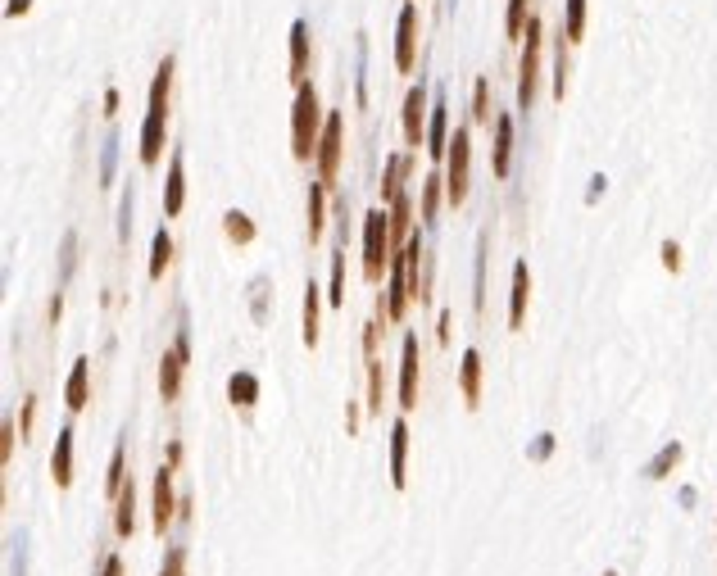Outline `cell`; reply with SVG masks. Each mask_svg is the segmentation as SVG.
<instances>
[{
    "label": "cell",
    "mask_w": 717,
    "mask_h": 576,
    "mask_svg": "<svg viewBox=\"0 0 717 576\" xmlns=\"http://www.w3.org/2000/svg\"><path fill=\"white\" fill-rule=\"evenodd\" d=\"M10 459H14V422L5 418V422H0V463L10 468Z\"/></svg>",
    "instance_id": "40"
},
{
    "label": "cell",
    "mask_w": 717,
    "mask_h": 576,
    "mask_svg": "<svg viewBox=\"0 0 717 576\" xmlns=\"http://www.w3.org/2000/svg\"><path fill=\"white\" fill-rule=\"evenodd\" d=\"M527 304H531V268H527V259H522V264L513 268V291H509V327L513 332L527 327Z\"/></svg>",
    "instance_id": "16"
},
{
    "label": "cell",
    "mask_w": 717,
    "mask_h": 576,
    "mask_svg": "<svg viewBox=\"0 0 717 576\" xmlns=\"http://www.w3.org/2000/svg\"><path fill=\"white\" fill-rule=\"evenodd\" d=\"M427 155H432L436 164H445V155H450V105H445V96L432 100V118H427Z\"/></svg>",
    "instance_id": "12"
},
{
    "label": "cell",
    "mask_w": 717,
    "mask_h": 576,
    "mask_svg": "<svg viewBox=\"0 0 717 576\" xmlns=\"http://www.w3.org/2000/svg\"><path fill=\"white\" fill-rule=\"evenodd\" d=\"M314 164H318V182L336 186L341 164H345V109H332V114H327V127H323V141H318Z\"/></svg>",
    "instance_id": "6"
},
{
    "label": "cell",
    "mask_w": 717,
    "mask_h": 576,
    "mask_svg": "<svg viewBox=\"0 0 717 576\" xmlns=\"http://www.w3.org/2000/svg\"><path fill=\"white\" fill-rule=\"evenodd\" d=\"M527 0H509V14H504V32H509V41H522V32H527Z\"/></svg>",
    "instance_id": "36"
},
{
    "label": "cell",
    "mask_w": 717,
    "mask_h": 576,
    "mask_svg": "<svg viewBox=\"0 0 717 576\" xmlns=\"http://www.w3.org/2000/svg\"><path fill=\"white\" fill-rule=\"evenodd\" d=\"M427 118H432V105H427V87L418 82V87H409V96H404V114H400V127H404L409 150L427 146Z\"/></svg>",
    "instance_id": "9"
},
{
    "label": "cell",
    "mask_w": 717,
    "mask_h": 576,
    "mask_svg": "<svg viewBox=\"0 0 717 576\" xmlns=\"http://www.w3.org/2000/svg\"><path fill=\"white\" fill-rule=\"evenodd\" d=\"M168 264H173V236H168V227H159L155 241H150V282H164Z\"/></svg>",
    "instance_id": "28"
},
{
    "label": "cell",
    "mask_w": 717,
    "mask_h": 576,
    "mask_svg": "<svg viewBox=\"0 0 717 576\" xmlns=\"http://www.w3.org/2000/svg\"><path fill=\"white\" fill-rule=\"evenodd\" d=\"M472 123H491V78H477L472 87Z\"/></svg>",
    "instance_id": "35"
},
{
    "label": "cell",
    "mask_w": 717,
    "mask_h": 576,
    "mask_svg": "<svg viewBox=\"0 0 717 576\" xmlns=\"http://www.w3.org/2000/svg\"><path fill=\"white\" fill-rule=\"evenodd\" d=\"M227 400H232L236 409H255L259 404V377L255 372H232V377H227Z\"/></svg>",
    "instance_id": "24"
},
{
    "label": "cell",
    "mask_w": 717,
    "mask_h": 576,
    "mask_svg": "<svg viewBox=\"0 0 717 576\" xmlns=\"http://www.w3.org/2000/svg\"><path fill=\"white\" fill-rule=\"evenodd\" d=\"M73 254H78V236L69 232V236H64V277H69V273H73V264H78Z\"/></svg>",
    "instance_id": "45"
},
{
    "label": "cell",
    "mask_w": 717,
    "mask_h": 576,
    "mask_svg": "<svg viewBox=\"0 0 717 576\" xmlns=\"http://www.w3.org/2000/svg\"><path fill=\"white\" fill-rule=\"evenodd\" d=\"M681 459H686V445H681V440H668V445H663V450L645 463V477H649V481H663L668 472H677Z\"/></svg>",
    "instance_id": "26"
},
{
    "label": "cell",
    "mask_w": 717,
    "mask_h": 576,
    "mask_svg": "<svg viewBox=\"0 0 717 576\" xmlns=\"http://www.w3.org/2000/svg\"><path fill=\"white\" fill-rule=\"evenodd\" d=\"M327 304L345 309V241H336L332 250V277H327Z\"/></svg>",
    "instance_id": "29"
},
{
    "label": "cell",
    "mask_w": 717,
    "mask_h": 576,
    "mask_svg": "<svg viewBox=\"0 0 717 576\" xmlns=\"http://www.w3.org/2000/svg\"><path fill=\"white\" fill-rule=\"evenodd\" d=\"M491 173L509 177L513 173V118L509 114H495V150H491Z\"/></svg>",
    "instance_id": "17"
},
{
    "label": "cell",
    "mask_w": 717,
    "mask_h": 576,
    "mask_svg": "<svg viewBox=\"0 0 717 576\" xmlns=\"http://www.w3.org/2000/svg\"><path fill=\"white\" fill-rule=\"evenodd\" d=\"M323 127H327V114H323V100H318L314 82L295 87V105H291V155H295V164L318 159Z\"/></svg>",
    "instance_id": "2"
},
{
    "label": "cell",
    "mask_w": 717,
    "mask_h": 576,
    "mask_svg": "<svg viewBox=\"0 0 717 576\" xmlns=\"http://www.w3.org/2000/svg\"><path fill=\"white\" fill-rule=\"evenodd\" d=\"M604 576H618V572H604Z\"/></svg>",
    "instance_id": "52"
},
{
    "label": "cell",
    "mask_w": 717,
    "mask_h": 576,
    "mask_svg": "<svg viewBox=\"0 0 717 576\" xmlns=\"http://www.w3.org/2000/svg\"><path fill=\"white\" fill-rule=\"evenodd\" d=\"M100 576H123V558H118V554H109L105 563H100Z\"/></svg>",
    "instance_id": "47"
},
{
    "label": "cell",
    "mask_w": 717,
    "mask_h": 576,
    "mask_svg": "<svg viewBox=\"0 0 717 576\" xmlns=\"http://www.w3.org/2000/svg\"><path fill=\"white\" fill-rule=\"evenodd\" d=\"M123 468H128V445H118L114 459H109V472H105V495L109 499H118L123 486H128V481H123Z\"/></svg>",
    "instance_id": "34"
},
{
    "label": "cell",
    "mask_w": 717,
    "mask_h": 576,
    "mask_svg": "<svg viewBox=\"0 0 717 576\" xmlns=\"http://www.w3.org/2000/svg\"><path fill=\"white\" fill-rule=\"evenodd\" d=\"M223 232L232 245H250L255 241V223H250V214H241V209H227L223 214Z\"/></svg>",
    "instance_id": "32"
},
{
    "label": "cell",
    "mask_w": 717,
    "mask_h": 576,
    "mask_svg": "<svg viewBox=\"0 0 717 576\" xmlns=\"http://www.w3.org/2000/svg\"><path fill=\"white\" fill-rule=\"evenodd\" d=\"M32 418H37V395H28V400H23V413H19V436L23 440L32 436Z\"/></svg>",
    "instance_id": "42"
},
{
    "label": "cell",
    "mask_w": 717,
    "mask_h": 576,
    "mask_svg": "<svg viewBox=\"0 0 717 576\" xmlns=\"http://www.w3.org/2000/svg\"><path fill=\"white\" fill-rule=\"evenodd\" d=\"M541 50H545V23L541 14L527 19L522 32V64H518V109L536 105V91H541Z\"/></svg>",
    "instance_id": "4"
},
{
    "label": "cell",
    "mask_w": 717,
    "mask_h": 576,
    "mask_svg": "<svg viewBox=\"0 0 717 576\" xmlns=\"http://www.w3.org/2000/svg\"><path fill=\"white\" fill-rule=\"evenodd\" d=\"M327 191H332V186L309 182V209H305V218H309V227H305L309 245L323 241V227H327Z\"/></svg>",
    "instance_id": "23"
},
{
    "label": "cell",
    "mask_w": 717,
    "mask_h": 576,
    "mask_svg": "<svg viewBox=\"0 0 717 576\" xmlns=\"http://www.w3.org/2000/svg\"><path fill=\"white\" fill-rule=\"evenodd\" d=\"M173 463H164V468L155 472V536L164 540V531L177 522V504L182 499H173Z\"/></svg>",
    "instance_id": "11"
},
{
    "label": "cell",
    "mask_w": 717,
    "mask_h": 576,
    "mask_svg": "<svg viewBox=\"0 0 717 576\" xmlns=\"http://www.w3.org/2000/svg\"><path fill=\"white\" fill-rule=\"evenodd\" d=\"M28 10H32V0H10V5H5V19H23Z\"/></svg>",
    "instance_id": "46"
},
{
    "label": "cell",
    "mask_w": 717,
    "mask_h": 576,
    "mask_svg": "<svg viewBox=\"0 0 717 576\" xmlns=\"http://www.w3.org/2000/svg\"><path fill=\"white\" fill-rule=\"evenodd\" d=\"M59 318H64V295H55V300H50V323H59Z\"/></svg>",
    "instance_id": "50"
},
{
    "label": "cell",
    "mask_w": 717,
    "mask_h": 576,
    "mask_svg": "<svg viewBox=\"0 0 717 576\" xmlns=\"http://www.w3.org/2000/svg\"><path fill=\"white\" fill-rule=\"evenodd\" d=\"M114 531H118L123 540L137 531V490H132V481L123 486V495L114 499Z\"/></svg>",
    "instance_id": "27"
},
{
    "label": "cell",
    "mask_w": 717,
    "mask_h": 576,
    "mask_svg": "<svg viewBox=\"0 0 717 576\" xmlns=\"http://www.w3.org/2000/svg\"><path fill=\"white\" fill-rule=\"evenodd\" d=\"M459 395L468 409L482 404V354L477 350H463V363H459Z\"/></svg>",
    "instance_id": "20"
},
{
    "label": "cell",
    "mask_w": 717,
    "mask_h": 576,
    "mask_svg": "<svg viewBox=\"0 0 717 576\" xmlns=\"http://www.w3.org/2000/svg\"><path fill=\"white\" fill-rule=\"evenodd\" d=\"M345 431H359V409H354V400L345 404Z\"/></svg>",
    "instance_id": "49"
},
{
    "label": "cell",
    "mask_w": 717,
    "mask_h": 576,
    "mask_svg": "<svg viewBox=\"0 0 717 576\" xmlns=\"http://www.w3.org/2000/svg\"><path fill=\"white\" fill-rule=\"evenodd\" d=\"M413 168H418V155H413V150L386 159V173H382V200H386V205H391V200L404 191V177H409Z\"/></svg>",
    "instance_id": "22"
},
{
    "label": "cell",
    "mask_w": 717,
    "mask_h": 576,
    "mask_svg": "<svg viewBox=\"0 0 717 576\" xmlns=\"http://www.w3.org/2000/svg\"><path fill=\"white\" fill-rule=\"evenodd\" d=\"M386 218H391V245H395V254L409 245V236H413V200H409V191H400V196L386 205Z\"/></svg>",
    "instance_id": "19"
},
{
    "label": "cell",
    "mask_w": 717,
    "mask_h": 576,
    "mask_svg": "<svg viewBox=\"0 0 717 576\" xmlns=\"http://www.w3.org/2000/svg\"><path fill=\"white\" fill-rule=\"evenodd\" d=\"M468 173H472V127H454L450 137V155H445V196L459 209L468 200Z\"/></svg>",
    "instance_id": "5"
},
{
    "label": "cell",
    "mask_w": 717,
    "mask_h": 576,
    "mask_svg": "<svg viewBox=\"0 0 717 576\" xmlns=\"http://www.w3.org/2000/svg\"><path fill=\"white\" fill-rule=\"evenodd\" d=\"M382 395H386V377H382V359L373 354V359H368V404H364L373 418L382 413Z\"/></svg>",
    "instance_id": "33"
},
{
    "label": "cell",
    "mask_w": 717,
    "mask_h": 576,
    "mask_svg": "<svg viewBox=\"0 0 717 576\" xmlns=\"http://www.w3.org/2000/svg\"><path fill=\"white\" fill-rule=\"evenodd\" d=\"M581 37H586V0H568L563 5V41L577 46Z\"/></svg>",
    "instance_id": "31"
},
{
    "label": "cell",
    "mask_w": 717,
    "mask_h": 576,
    "mask_svg": "<svg viewBox=\"0 0 717 576\" xmlns=\"http://www.w3.org/2000/svg\"><path fill=\"white\" fill-rule=\"evenodd\" d=\"M663 268H668V273H681V245L677 241H663Z\"/></svg>",
    "instance_id": "44"
},
{
    "label": "cell",
    "mask_w": 717,
    "mask_h": 576,
    "mask_svg": "<svg viewBox=\"0 0 717 576\" xmlns=\"http://www.w3.org/2000/svg\"><path fill=\"white\" fill-rule=\"evenodd\" d=\"M309 64H314V46H309V23L295 19L291 23V82L305 87L309 82Z\"/></svg>",
    "instance_id": "13"
},
{
    "label": "cell",
    "mask_w": 717,
    "mask_h": 576,
    "mask_svg": "<svg viewBox=\"0 0 717 576\" xmlns=\"http://www.w3.org/2000/svg\"><path fill=\"white\" fill-rule=\"evenodd\" d=\"M105 114H118V91H105Z\"/></svg>",
    "instance_id": "51"
},
{
    "label": "cell",
    "mask_w": 717,
    "mask_h": 576,
    "mask_svg": "<svg viewBox=\"0 0 717 576\" xmlns=\"http://www.w3.org/2000/svg\"><path fill=\"white\" fill-rule=\"evenodd\" d=\"M472 304L477 309L486 304V241H477V295H472Z\"/></svg>",
    "instance_id": "39"
},
{
    "label": "cell",
    "mask_w": 717,
    "mask_h": 576,
    "mask_svg": "<svg viewBox=\"0 0 717 576\" xmlns=\"http://www.w3.org/2000/svg\"><path fill=\"white\" fill-rule=\"evenodd\" d=\"M182 209H187V164H182V155H173L164 177V218H177Z\"/></svg>",
    "instance_id": "14"
},
{
    "label": "cell",
    "mask_w": 717,
    "mask_h": 576,
    "mask_svg": "<svg viewBox=\"0 0 717 576\" xmlns=\"http://www.w3.org/2000/svg\"><path fill=\"white\" fill-rule=\"evenodd\" d=\"M450 327H454V318H450V313H441V332H436V341H441V345H450Z\"/></svg>",
    "instance_id": "48"
},
{
    "label": "cell",
    "mask_w": 717,
    "mask_h": 576,
    "mask_svg": "<svg viewBox=\"0 0 717 576\" xmlns=\"http://www.w3.org/2000/svg\"><path fill=\"white\" fill-rule=\"evenodd\" d=\"M118 236H123V241L132 236V191L123 196V209H118Z\"/></svg>",
    "instance_id": "43"
},
{
    "label": "cell",
    "mask_w": 717,
    "mask_h": 576,
    "mask_svg": "<svg viewBox=\"0 0 717 576\" xmlns=\"http://www.w3.org/2000/svg\"><path fill=\"white\" fill-rule=\"evenodd\" d=\"M550 454H554V436H550V431H541V436H536V445L527 450V459H531V463H545Z\"/></svg>",
    "instance_id": "41"
},
{
    "label": "cell",
    "mask_w": 717,
    "mask_h": 576,
    "mask_svg": "<svg viewBox=\"0 0 717 576\" xmlns=\"http://www.w3.org/2000/svg\"><path fill=\"white\" fill-rule=\"evenodd\" d=\"M173 73L177 59L164 55L155 69V82H150V100H146V123H141V164L159 168L164 159V141H168V96H173Z\"/></svg>",
    "instance_id": "1"
},
{
    "label": "cell",
    "mask_w": 717,
    "mask_h": 576,
    "mask_svg": "<svg viewBox=\"0 0 717 576\" xmlns=\"http://www.w3.org/2000/svg\"><path fill=\"white\" fill-rule=\"evenodd\" d=\"M50 477H55L59 490L73 486V427H59L55 450H50Z\"/></svg>",
    "instance_id": "18"
},
{
    "label": "cell",
    "mask_w": 717,
    "mask_h": 576,
    "mask_svg": "<svg viewBox=\"0 0 717 576\" xmlns=\"http://www.w3.org/2000/svg\"><path fill=\"white\" fill-rule=\"evenodd\" d=\"M554 96H568V41L559 37V59H554Z\"/></svg>",
    "instance_id": "37"
},
{
    "label": "cell",
    "mask_w": 717,
    "mask_h": 576,
    "mask_svg": "<svg viewBox=\"0 0 717 576\" xmlns=\"http://www.w3.org/2000/svg\"><path fill=\"white\" fill-rule=\"evenodd\" d=\"M159 576H187V545H173L164 554V567H159Z\"/></svg>",
    "instance_id": "38"
},
{
    "label": "cell",
    "mask_w": 717,
    "mask_h": 576,
    "mask_svg": "<svg viewBox=\"0 0 717 576\" xmlns=\"http://www.w3.org/2000/svg\"><path fill=\"white\" fill-rule=\"evenodd\" d=\"M187 363H191V332L182 327L173 341V350L159 359V395H164L168 404L182 395V377H187Z\"/></svg>",
    "instance_id": "7"
},
{
    "label": "cell",
    "mask_w": 717,
    "mask_h": 576,
    "mask_svg": "<svg viewBox=\"0 0 717 576\" xmlns=\"http://www.w3.org/2000/svg\"><path fill=\"white\" fill-rule=\"evenodd\" d=\"M445 177L441 173H427L423 177V209H418V214H423V227H432L436 218H441V205H445Z\"/></svg>",
    "instance_id": "25"
},
{
    "label": "cell",
    "mask_w": 717,
    "mask_h": 576,
    "mask_svg": "<svg viewBox=\"0 0 717 576\" xmlns=\"http://www.w3.org/2000/svg\"><path fill=\"white\" fill-rule=\"evenodd\" d=\"M391 259H395V245H391V218L386 209H368L364 214V277L368 282H382L391 273Z\"/></svg>",
    "instance_id": "3"
},
{
    "label": "cell",
    "mask_w": 717,
    "mask_h": 576,
    "mask_svg": "<svg viewBox=\"0 0 717 576\" xmlns=\"http://www.w3.org/2000/svg\"><path fill=\"white\" fill-rule=\"evenodd\" d=\"M64 400H69V409L73 413H82L91 404V359L82 354L78 363H73V372H69V381H64Z\"/></svg>",
    "instance_id": "21"
},
{
    "label": "cell",
    "mask_w": 717,
    "mask_h": 576,
    "mask_svg": "<svg viewBox=\"0 0 717 576\" xmlns=\"http://www.w3.org/2000/svg\"><path fill=\"white\" fill-rule=\"evenodd\" d=\"M391 486H409V422L404 418L391 422Z\"/></svg>",
    "instance_id": "15"
},
{
    "label": "cell",
    "mask_w": 717,
    "mask_h": 576,
    "mask_svg": "<svg viewBox=\"0 0 717 576\" xmlns=\"http://www.w3.org/2000/svg\"><path fill=\"white\" fill-rule=\"evenodd\" d=\"M418 381H423V354H418V336H404L400 350V409H418Z\"/></svg>",
    "instance_id": "10"
},
{
    "label": "cell",
    "mask_w": 717,
    "mask_h": 576,
    "mask_svg": "<svg viewBox=\"0 0 717 576\" xmlns=\"http://www.w3.org/2000/svg\"><path fill=\"white\" fill-rule=\"evenodd\" d=\"M418 28H423L418 0H409V5H400V23H395V69H400L404 78L418 69Z\"/></svg>",
    "instance_id": "8"
},
{
    "label": "cell",
    "mask_w": 717,
    "mask_h": 576,
    "mask_svg": "<svg viewBox=\"0 0 717 576\" xmlns=\"http://www.w3.org/2000/svg\"><path fill=\"white\" fill-rule=\"evenodd\" d=\"M323 300H327V295L318 291L314 282H309V286H305V332H300V336H305L309 350L318 345V313H323Z\"/></svg>",
    "instance_id": "30"
}]
</instances>
